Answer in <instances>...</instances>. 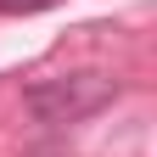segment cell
<instances>
[{
  "label": "cell",
  "mask_w": 157,
  "mask_h": 157,
  "mask_svg": "<svg viewBox=\"0 0 157 157\" xmlns=\"http://www.w3.org/2000/svg\"><path fill=\"white\" fill-rule=\"evenodd\" d=\"M118 95V84L107 73H62V78H39L28 90V112L39 124H78V118L101 112Z\"/></svg>",
  "instance_id": "obj_1"
},
{
  "label": "cell",
  "mask_w": 157,
  "mask_h": 157,
  "mask_svg": "<svg viewBox=\"0 0 157 157\" xmlns=\"http://www.w3.org/2000/svg\"><path fill=\"white\" fill-rule=\"evenodd\" d=\"M45 6H56V0H0V11H6V17H17V11H45Z\"/></svg>",
  "instance_id": "obj_2"
},
{
  "label": "cell",
  "mask_w": 157,
  "mask_h": 157,
  "mask_svg": "<svg viewBox=\"0 0 157 157\" xmlns=\"http://www.w3.org/2000/svg\"><path fill=\"white\" fill-rule=\"evenodd\" d=\"M34 157H62V151H34Z\"/></svg>",
  "instance_id": "obj_3"
}]
</instances>
